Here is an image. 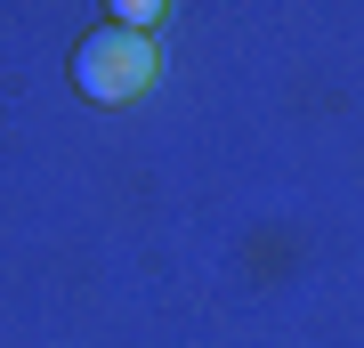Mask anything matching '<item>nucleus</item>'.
<instances>
[{
  "instance_id": "obj_2",
  "label": "nucleus",
  "mask_w": 364,
  "mask_h": 348,
  "mask_svg": "<svg viewBox=\"0 0 364 348\" xmlns=\"http://www.w3.org/2000/svg\"><path fill=\"white\" fill-rule=\"evenodd\" d=\"M154 16H162L154 0H122V33H146V25H154Z\"/></svg>"
},
{
  "instance_id": "obj_1",
  "label": "nucleus",
  "mask_w": 364,
  "mask_h": 348,
  "mask_svg": "<svg viewBox=\"0 0 364 348\" xmlns=\"http://www.w3.org/2000/svg\"><path fill=\"white\" fill-rule=\"evenodd\" d=\"M146 81H154V41H146V33L105 25V33H90V41L73 49V90H81V97H97V105L138 97Z\"/></svg>"
}]
</instances>
